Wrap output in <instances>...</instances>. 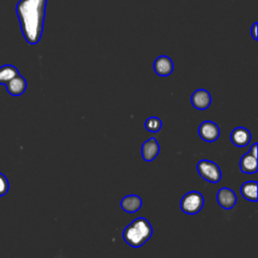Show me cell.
Masks as SVG:
<instances>
[{
  "label": "cell",
  "mask_w": 258,
  "mask_h": 258,
  "mask_svg": "<svg viewBox=\"0 0 258 258\" xmlns=\"http://www.w3.org/2000/svg\"><path fill=\"white\" fill-rule=\"evenodd\" d=\"M120 206L126 213H135L141 209L142 200L137 195H129L121 200Z\"/></svg>",
  "instance_id": "obj_12"
},
{
  "label": "cell",
  "mask_w": 258,
  "mask_h": 258,
  "mask_svg": "<svg viewBox=\"0 0 258 258\" xmlns=\"http://www.w3.org/2000/svg\"><path fill=\"white\" fill-rule=\"evenodd\" d=\"M159 149H160L159 144H158L156 138H154V137L149 138L142 144V147H141L142 158L147 162L152 161L158 155Z\"/></svg>",
  "instance_id": "obj_9"
},
{
  "label": "cell",
  "mask_w": 258,
  "mask_h": 258,
  "mask_svg": "<svg viewBox=\"0 0 258 258\" xmlns=\"http://www.w3.org/2000/svg\"><path fill=\"white\" fill-rule=\"evenodd\" d=\"M240 170L244 173H256L257 172V157L254 156L250 151L245 153L240 158Z\"/></svg>",
  "instance_id": "obj_13"
},
{
  "label": "cell",
  "mask_w": 258,
  "mask_h": 258,
  "mask_svg": "<svg viewBox=\"0 0 258 258\" xmlns=\"http://www.w3.org/2000/svg\"><path fill=\"white\" fill-rule=\"evenodd\" d=\"M190 103L198 110H206L212 103L211 94L205 89H199L191 94Z\"/></svg>",
  "instance_id": "obj_6"
},
{
  "label": "cell",
  "mask_w": 258,
  "mask_h": 258,
  "mask_svg": "<svg viewBox=\"0 0 258 258\" xmlns=\"http://www.w3.org/2000/svg\"><path fill=\"white\" fill-rule=\"evenodd\" d=\"M199 135L206 142H214L220 137V127L213 121H204L199 126Z\"/></svg>",
  "instance_id": "obj_5"
},
{
  "label": "cell",
  "mask_w": 258,
  "mask_h": 258,
  "mask_svg": "<svg viewBox=\"0 0 258 258\" xmlns=\"http://www.w3.org/2000/svg\"><path fill=\"white\" fill-rule=\"evenodd\" d=\"M47 0H19L16 14L24 39L29 44H36L42 35Z\"/></svg>",
  "instance_id": "obj_1"
},
{
  "label": "cell",
  "mask_w": 258,
  "mask_h": 258,
  "mask_svg": "<svg viewBox=\"0 0 258 258\" xmlns=\"http://www.w3.org/2000/svg\"><path fill=\"white\" fill-rule=\"evenodd\" d=\"M249 151H250L254 156L257 157V143H256V142L253 143V145L251 146V148H250Z\"/></svg>",
  "instance_id": "obj_19"
},
{
  "label": "cell",
  "mask_w": 258,
  "mask_h": 258,
  "mask_svg": "<svg viewBox=\"0 0 258 258\" xmlns=\"http://www.w3.org/2000/svg\"><path fill=\"white\" fill-rule=\"evenodd\" d=\"M230 138L235 146L245 147L251 140V133L245 127H237L231 132Z\"/></svg>",
  "instance_id": "obj_10"
},
{
  "label": "cell",
  "mask_w": 258,
  "mask_h": 258,
  "mask_svg": "<svg viewBox=\"0 0 258 258\" xmlns=\"http://www.w3.org/2000/svg\"><path fill=\"white\" fill-rule=\"evenodd\" d=\"M9 189V182L7 177L0 172V197L5 196Z\"/></svg>",
  "instance_id": "obj_17"
},
{
  "label": "cell",
  "mask_w": 258,
  "mask_h": 258,
  "mask_svg": "<svg viewBox=\"0 0 258 258\" xmlns=\"http://www.w3.org/2000/svg\"><path fill=\"white\" fill-rule=\"evenodd\" d=\"M257 26H258V23L255 22L252 25V28H251V34H252V37L254 38V40L258 39V37H257Z\"/></svg>",
  "instance_id": "obj_18"
},
{
  "label": "cell",
  "mask_w": 258,
  "mask_h": 258,
  "mask_svg": "<svg viewBox=\"0 0 258 258\" xmlns=\"http://www.w3.org/2000/svg\"><path fill=\"white\" fill-rule=\"evenodd\" d=\"M257 181H246L240 187V192L242 197L250 202H257Z\"/></svg>",
  "instance_id": "obj_14"
},
{
  "label": "cell",
  "mask_w": 258,
  "mask_h": 258,
  "mask_svg": "<svg viewBox=\"0 0 258 258\" xmlns=\"http://www.w3.org/2000/svg\"><path fill=\"white\" fill-rule=\"evenodd\" d=\"M152 226L147 219L139 217L131 222L123 231L124 241L133 248L141 247L152 236Z\"/></svg>",
  "instance_id": "obj_2"
},
{
  "label": "cell",
  "mask_w": 258,
  "mask_h": 258,
  "mask_svg": "<svg viewBox=\"0 0 258 258\" xmlns=\"http://www.w3.org/2000/svg\"><path fill=\"white\" fill-rule=\"evenodd\" d=\"M217 202L225 210L232 209L237 203V196L233 189L222 187L217 192Z\"/></svg>",
  "instance_id": "obj_7"
},
{
  "label": "cell",
  "mask_w": 258,
  "mask_h": 258,
  "mask_svg": "<svg viewBox=\"0 0 258 258\" xmlns=\"http://www.w3.org/2000/svg\"><path fill=\"white\" fill-rule=\"evenodd\" d=\"M18 74V70L12 64H4L0 67V85H5Z\"/></svg>",
  "instance_id": "obj_15"
},
{
  "label": "cell",
  "mask_w": 258,
  "mask_h": 258,
  "mask_svg": "<svg viewBox=\"0 0 258 258\" xmlns=\"http://www.w3.org/2000/svg\"><path fill=\"white\" fill-rule=\"evenodd\" d=\"M7 92L12 96H20L22 95L27 87L26 80L20 76L19 74L15 76L13 79H11L9 82L5 84Z\"/></svg>",
  "instance_id": "obj_11"
},
{
  "label": "cell",
  "mask_w": 258,
  "mask_h": 258,
  "mask_svg": "<svg viewBox=\"0 0 258 258\" xmlns=\"http://www.w3.org/2000/svg\"><path fill=\"white\" fill-rule=\"evenodd\" d=\"M144 126H145L147 131L155 133V132H158L161 129L162 122H161V120L158 117H149L145 121Z\"/></svg>",
  "instance_id": "obj_16"
},
{
  "label": "cell",
  "mask_w": 258,
  "mask_h": 258,
  "mask_svg": "<svg viewBox=\"0 0 258 258\" xmlns=\"http://www.w3.org/2000/svg\"><path fill=\"white\" fill-rule=\"evenodd\" d=\"M197 170L202 178L212 183H217L222 178V172L219 165L208 159L200 160L197 164Z\"/></svg>",
  "instance_id": "obj_4"
},
{
  "label": "cell",
  "mask_w": 258,
  "mask_h": 258,
  "mask_svg": "<svg viewBox=\"0 0 258 258\" xmlns=\"http://www.w3.org/2000/svg\"><path fill=\"white\" fill-rule=\"evenodd\" d=\"M205 199L198 190H191L185 194L180 200V209L187 215L198 214L204 207Z\"/></svg>",
  "instance_id": "obj_3"
},
{
  "label": "cell",
  "mask_w": 258,
  "mask_h": 258,
  "mask_svg": "<svg viewBox=\"0 0 258 258\" xmlns=\"http://www.w3.org/2000/svg\"><path fill=\"white\" fill-rule=\"evenodd\" d=\"M153 69L156 75L160 77H167L173 72V62L169 56L159 55L153 62Z\"/></svg>",
  "instance_id": "obj_8"
}]
</instances>
